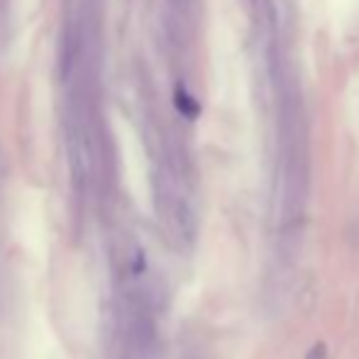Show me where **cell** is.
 Segmentation results:
<instances>
[{
    "label": "cell",
    "mask_w": 359,
    "mask_h": 359,
    "mask_svg": "<svg viewBox=\"0 0 359 359\" xmlns=\"http://www.w3.org/2000/svg\"><path fill=\"white\" fill-rule=\"evenodd\" d=\"M81 59V29L76 25H69L64 29V42H62V79L69 81L74 74L76 64Z\"/></svg>",
    "instance_id": "cell-1"
},
{
    "label": "cell",
    "mask_w": 359,
    "mask_h": 359,
    "mask_svg": "<svg viewBox=\"0 0 359 359\" xmlns=\"http://www.w3.org/2000/svg\"><path fill=\"white\" fill-rule=\"evenodd\" d=\"M176 105H179V110L184 115H189V118H194L196 113H198V105H196V100L191 98V95H186L184 90H176Z\"/></svg>",
    "instance_id": "cell-2"
},
{
    "label": "cell",
    "mask_w": 359,
    "mask_h": 359,
    "mask_svg": "<svg viewBox=\"0 0 359 359\" xmlns=\"http://www.w3.org/2000/svg\"><path fill=\"white\" fill-rule=\"evenodd\" d=\"M171 3H174L179 10H186V8H189V5H191V0H171Z\"/></svg>",
    "instance_id": "cell-3"
}]
</instances>
